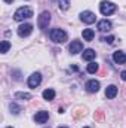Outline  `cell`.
<instances>
[{"instance_id":"26","label":"cell","mask_w":126,"mask_h":128,"mask_svg":"<svg viewBox=\"0 0 126 128\" xmlns=\"http://www.w3.org/2000/svg\"><path fill=\"white\" fill-rule=\"evenodd\" d=\"M4 2H6V3H12L13 0H4Z\"/></svg>"},{"instance_id":"25","label":"cell","mask_w":126,"mask_h":128,"mask_svg":"<svg viewBox=\"0 0 126 128\" xmlns=\"http://www.w3.org/2000/svg\"><path fill=\"white\" fill-rule=\"evenodd\" d=\"M120 76H122V79H123V80H126V70H125V72H122V74H120Z\"/></svg>"},{"instance_id":"18","label":"cell","mask_w":126,"mask_h":128,"mask_svg":"<svg viewBox=\"0 0 126 128\" xmlns=\"http://www.w3.org/2000/svg\"><path fill=\"white\" fill-rule=\"evenodd\" d=\"M98 68H99V66L95 63V61H91V63L88 64V73H92L94 74V73L98 72Z\"/></svg>"},{"instance_id":"7","label":"cell","mask_w":126,"mask_h":128,"mask_svg":"<svg viewBox=\"0 0 126 128\" xmlns=\"http://www.w3.org/2000/svg\"><path fill=\"white\" fill-rule=\"evenodd\" d=\"M42 82V74L40 73H33L31 76L28 78V86L30 88H37Z\"/></svg>"},{"instance_id":"13","label":"cell","mask_w":126,"mask_h":128,"mask_svg":"<svg viewBox=\"0 0 126 128\" xmlns=\"http://www.w3.org/2000/svg\"><path fill=\"white\" fill-rule=\"evenodd\" d=\"M98 30H99V32H108V30H111V22L107 21V20L99 21V22H98Z\"/></svg>"},{"instance_id":"21","label":"cell","mask_w":126,"mask_h":128,"mask_svg":"<svg viewBox=\"0 0 126 128\" xmlns=\"http://www.w3.org/2000/svg\"><path fill=\"white\" fill-rule=\"evenodd\" d=\"M15 97L16 98H22V100H30L31 98V94H28V92H16Z\"/></svg>"},{"instance_id":"9","label":"cell","mask_w":126,"mask_h":128,"mask_svg":"<svg viewBox=\"0 0 126 128\" xmlns=\"http://www.w3.org/2000/svg\"><path fill=\"white\" fill-rule=\"evenodd\" d=\"M48 119H49V112H46V110H40V112H37L36 116H34V121H36L37 124H45Z\"/></svg>"},{"instance_id":"23","label":"cell","mask_w":126,"mask_h":128,"mask_svg":"<svg viewBox=\"0 0 126 128\" xmlns=\"http://www.w3.org/2000/svg\"><path fill=\"white\" fill-rule=\"evenodd\" d=\"M101 40H104V42H107V43H110V45H111V43L114 42V37H113V36H108V37L105 36V37H102Z\"/></svg>"},{"instance_id":"11","label":"cell","mask_w":126,"mask_h":128,"mask_svg":"<svg viewBox=\"0 0 126 128\" xmlns=\"http://www.w3.org/2000/svg\"><path fill=\"white\" fill-rule=\"evenodd\" d=\"M113 60L117 64H125L126 63V54L122 52V51H116V52L113 54Z\"/></svg>"},{"instance_id":"12","label":"cell","mask_w":126,"mask_h":128,"mask_svg":"<svg viewBox=\"0 0 126 128\" xmlns=\"http://www.w3.org/2000/svg\"><path fill=\"white\" fill-rule=\"evenodd\" d=\"M82 57H83V60H85V61H92V60L96 58V52H95L94 49H85Z\"/></svg>"},{"instance_id":"28","label":"cell","mask_w":126,"mask_h":128,"mask_svg":"<svg viewBox=\"0 0 126 128\" xmlns=\"http://www.w3.org/2000/svg\"><path fill=\"white\" fill-rule=\"evenodd\" d=\"M83 128H89V127H83Z\"/></svg>"},{"instance_id":"3","label":"cell","mask_w":126,"mask_h":128,"mask_svg":"<svg viewBox=\"0 0 126 128\" xmlns=\"http://www.w3.org/2000/svg\"><path fill=\"white\" fill-rule=\"evenodd\" d=\"M99 10H101V14L102 15H111L114 10H116V4L114 3H111V2H107V0H102L101 3H99Z\"/></svg>"},{"instance_id":"29","label":"cell","mask_w":126,"mask_h":128,"mask_svg":"<svg viewBox=\"0 0 126 128\" xmlns=\"http://www.w3.org/2000/svg\"><path fill=\"white\" fill-rule=\"evenodd\" d=\"M7 128H12V127H7Z\"/></svg>"},{"instance_id":"10","label":"cell","mask_w":126,"mask_h":128,"mask_svg":"<svg viewBox=\"0 0 126 128\" xmlns=\"http://www.w3.org/2000/svg\"><path fill=\"white\" fill-rule=\"evenodd\" d=\"M86 90H88V92H98L99 91V82L98 80H88L86 82Z\"/></svg>"},{"instance_id":"1","label":"cell","mask_w":126,"mask_h":128,"mask_svg":"<svg viewBox=\"0 0 126 128\" xmlns=\"http://www.w3.org/2000/svg\"><path fill=\"white\" fill-rule=\"evenodd\" d=\"M31 16H33V10L28 6H22V8L16 9L15 14H13V20L15 21H24L27 18H31Z\"/></svg>"},{"instance_id":"4","label":"cell","mask_w":126,"mask_h":128,"mask_svg":"<svg viewBox=\"0 0 126 128\" xmlns=\"http://www.w3.org/2000/svg\"><path fill=\"white\" fill-rule=\"evenodd\" d=\"M49 22H51V15H49V12H42L40 16H39V20H37L39 27H40L42 30H45V28H48V24H49Z\"/></svg>"},{"instance_id":"27","label":"cell","mask_w":126,"mask_h":128,"mask_svg":"<svg viewBox=\"0 0 126 128\" xmlns=\"http://www.w3.org/2000/svg\"><path fill=\"white\" fill-rule=\"evenodd\" d=\"M58 128H67V127H58Z\"/></svg>"},{"instance_id":"2","label":"cell","mask_w":126,"mask_h":128,"mask_svg":"<svg viewBox=\"0 0 126 128\" xmlns=\"http://www.w3.org/2000/svg\"><path fill=\"white\" fill-rule=\"evenodd\" d=\"M51 40L55 43H64L67 40V33L61 28H54L51 30Z\"/></svg>"},{"instance_id":"17","label":"cell","mask_w":126,"mask_h":128,"mask_svg":"<svg viewBox=\"0 0 126 128\" xmlns=\"http://www.w3.org/2000/svg\"><path fill=\"white\" fill-rule=\"evenodd\" d=\"M9 48H10V43L7 40H1V43H0V52L1 54H6L9 51Z\"/></svg>"},{"instance_id":"5","label":"cell","mask_w":126,"mask_h":128,"mask_svg":"<svg viewBox=\"0 0 126 128\" xmlns=\"http://www.w3.org/2000/svg\"><path fill=\"white\" fill-rule=\"evenodd\" d=\"M80 20H82L85 24H94L95 20H96V16H95L94 12H91V10H83V12L80 14Z\"/></svg>"},{"instance_id":"15","label":"cell","mask_w":126,"mask_h":128,"mask_svg":"<svg viewBox=\"0 0 126 128\" xmlns=\"http://www.w3.org/2000/svg\"><path fill=\"white\" fill-rule=\"evenodd\" d=\"M94 36H95L94 30H91V28H85V30H83V39H85V40L91 42V40H94Z\"/></svg>"},{"instance_id":"24","label":"cell","mask_w":126,"mask_h":128,"mask_svg":"<svg viewBox=\"0 0 126 128\" xmlns=\"http://www.w3.org/2000/svg\"><path fill=\"white\" fill-rule=\"evenodd\" d=\"M82 115H85V110H82V109H77V110L74 112V116H76V118H80Z\"/></svg>"},{"instance_id":"14","label":"cell","mask_w":126,"mask_h":128,"mask_svg":"<svg viewBox=\"0 0 126 128\" xmlns=\"http://www.w3.org/2000/svg\"><path fill=\"white\" fill-rule=\"evenodd\" d=\"M116 96H117V86H116V85L107 86V90H105V97H107V98H114Z\"/></svg>"},{"instance_id":"8","label":"cell","mask_w":126,"mask_h":128,"mask_svg":"<svg viewBox=\"0 0 126 128\" xmlns=\"http://www.w3.org/2000/svg\"><path fill=\"white\" fill-rule=\"evenodd\" d=\"M68 51H70L71 54H79V52L83 51V43H82L80 40H73L71 45L68 46Z\"/></svg>"},{"instance_id":"20","label":"cell","mask_w":126,"mask_h":128,"mask_svg":"<svg viewBox=\"0 0 126 128\" xmlns=\"http://www.w3.org/2000/svg\"><path fill=\"white\" fill-rule=\"evenodd\" d=\"M58 6L65 10V9H68V6H70V0H58Z\"/></svg>"},{"instance_id":"16","label":"cell","mask_w":126,"mask_h":128,"mask_svg":"<svg viewBox=\"0 0 126 128\" xmlns=\"http://www.w3.org/2000/svg\"><path fill=\"white\" fill-rule=\"evenodd\" d=\"M43 98L48 100V101L54 100V98H55V91H54V90H45V91H43Z\"/></svg>"},{"instance_id":"19","label":"cell","mask_w":126,"mask_h":128,"mask_svg":"<svg viewBox=\"0 0 126 128\" xmlns=\"http://www.w3.org/2000/svg\"><path fill=\"white\" fill-rule=\"evenodd\" d=\"M9 107H10V112H12L13 115H18V113L21 112V107H19L16 103H10V106H9Z\"/></svg>"},{"instance_id":"22","label":"cell","mask_w":126,"mask_h":128,"mask_svg":"<svg viewBox=\"0 0 126 128\" xmlns=\"http://www.w3.org/2000/svg\"><path fill=\"white\" fill-rule=\"evenodd\" d=\"M94 119L95 121H102L104 119V112L102 110H96L94 113Z\"/></svg>"},{"instance_id":"6","label":"cell","mask_w":126,"mask_h":128,"mask_svg":"<svg viewBox=\"0 0 126 128\" xmlns=\"http://www.w3.org/2000/svg\"><path fill=\"white\" fill-rule=\"evenodd\" d=\"M31 32H33V26L31 24H28V22L21 24V26L18 27V34H19L21 37H27V36H30Z\"/></svg>"}]
</instances>
